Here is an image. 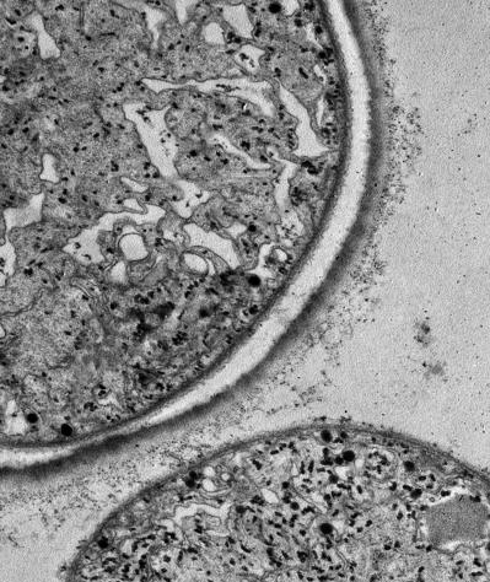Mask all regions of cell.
I'll use <instances>...</instances> for the list:
<instances>
[{"label": "cell", "mask_w": 490, "mask_h": 582, "mask_svg": "<svg viewBox=\"0 0 490 582\" xmlns=\"http://www.w3.org/2000/svg\"><path fill=\"white\" fill-rule=\"evenodd\" d=\"M73 433H74V431H73L72 427H69L68 424L63 425V427H62V434L63 435L69 436V435H72Z\"/></svg>", "instance_id": "1"}]
</instances>
